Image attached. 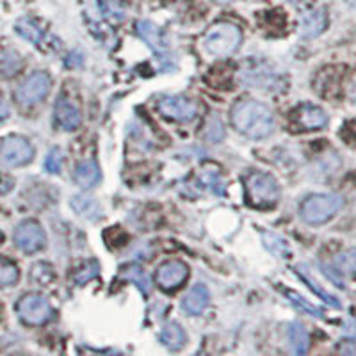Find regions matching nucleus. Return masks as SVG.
Here are the masks:
<instances>
[{"label":"nucleus","instance_id":"f257e3e1","mask_svg":"<svg viewBox=\"0 0 356 356\" xmlns=\"http://www.w3.org/2000/svg\"><path fill=\"white\" fill-rule=\"evenodd\" d=\"M232 125L246 138L264 139L275 130V116L260 102L244 100L232 109Z\"/></svg>","mask_w":356,"mask_h":356},{"label":"nucleus","instance_id":"f03ea898","mask_svg":"<svg viewBox=\"0 0 356 356\" xmlns=\"http://www.w3.org/2000/svg\"><path fill=\"white\" fill-rule=\"evenodd\" d=\"M241 43H243V31L230 22L214 24L203 36V49L216 57L232 56L237 52Z\"/></svg>","mask_w":356,"mask_h":356},{"label":"nucleus","instance_id":"7ed1b4c3","mask_svg":"<svg viewBox=\"0 0 356 356\" xmlns=\"http://www.w3.org/2000/svg\"><path fill=\"white\" fill-rule=\"evenodd\" d=\"M246 184V198L248 203L255 209H273L278 203L280 189L275 178L267 173H260V171H253L244 180Z\"/></svg>","mask_w":356,"mask_h":356},{"label":"nucleus","instance_id":"20e7f679","mask_svg":"<svg viewBox=\"0 0 356 356\" xmlns=\"http://www.w3.org/2000/svg\"><path fill=\"white\" fill-rule=\"evenodd\" d=\"M344 207V198L339 195H312L301 203L300 214L308 225H323L330 221Z\"/></svg>","mask_w":356,"mask_h":356},{"label":"nucleus","instance_id":"39448f33","mask_svg":"<svg viewBox=\"0 0 356 356\" xmlns=\"http://www.w3.org/2000/svg\"><path fill=\"white\" fill-rule=\"evenodd\" d=\"M17 314L22 323L27 326H41L52 319L54 310L44 296L31 292V294L20 298V301L17 303Z\"/></svg>","mask_w":356,"mask_h":356},{"label":"nucleus","instance_id":"423d86ee","mask_svg":"<svg viewBox=\"0 0 356 356\" xmlns=\"http://www.w3.org/2000/svg\"><path fill=\"white\" fill-rule=\"evenodd\" d=\"M50 86H52V79H50L49 73L36 72L18 86L15 97H17V102L20 106H36L38 102H41L49 95Z\"/></svg>","mask_w":356,"mask_h":356},{"label":"nucleus","instance_id":"0eeeda50","mask_svg":"<svg viewBox=\"0 0 356 356\" xmlns=\"http://www.w3.org/2000/svg\"><path fill=\"white\" fill-rule=\"evenodd\" d=\"M34 148L25 138L20 136H9L0 143V162L6 166L17 168L25 166L33 161Z\"/></svg>","mask_w":356,"mask_h":356},{"label":"nucleus","instance_id":"6e6552de","mask_svg":"<svg viewBox=\"0 0 356 356\" xmlns=\"http://www.w3.org/2000/svg\"><path fill=\"white\" fill-rule=\"evenodd\" d=\"M291 123L296 130H301V132L321 130L328 125V114L319 106L301 104L291 113Z\"/></svg>","mask_w":356,"mask_h":356},{"label":"nucleus","instance_id":"1a4fd4ad","mask_svg":"<svg viewBox=\"0 0 356 356\" xmlns=\"http://www.w3.org/2000/svg\"><path fill=\"white\" fill-rule=\"evenodd\" d=\"M189 278V267L182 260H168L161 264L155 273V284L166 292H173L182 287Z\"/></svg>","mask_w":356,"mask_h":356},{"label":"nucleus","instance_id":"9d476101","mask_svg":"<svg viewBox=\"0 0 356 356\" xmlns=\"http://www.w3.org/2000/svg\"><path fill=\"white\" fill-rule=\"evenodd\" d=\"M15 243L24 253H36L43 250L47 244V235L40 222L27 219V221H22L15 230Z\"/></svg>","mask_w":356,"mask_h":356},{"label":"nucleus","instance_id":"9b49d317","mask_svg":"<svg viewBox=\"0 0 356 356\" xmlns=\"http://www.w3.org/2000/svg\"><path fill=\"white\" fill-rule=\"evenodd\" d=\"M159 111L162 116L175 120V122H193L198 114V106L186 97H164L159 100Z\"/></svg>","mask_w":356,"mask_h":356},{"label":"nucleus","instance_id":"f8f14e48","mask_svg":"<svg viewBox=\"0 0 356 356\" xmlns=\"http://www.w3.org/2000/svg\"><path fill=\"white\" fill-rule=\"evenodd\" d=\"M326 27H328V15H326V11L324 9H314V11L307 13L301 18L300 34L303 40H314L319 34H323Z\"/></svg>","mask_w":356,"mask_h":356},{"label":"nucleus","instance_id":"ddd939ff","mask_svg":"<svg viewBox=\"0 0 356 356\" xmlns=\"http://www.w3.org/2000/svg\"><path fill=\"white\" fill-rule=\"evenodd\" d=\"M56 122L65 130H77L82 123L81 111L68 98H59L56 104Z\"/></svg>","mask_w":356,"mask_h":356},{"label":"nucleus","instance_id":"4468645a","mask_svg":"<svg viewBox=\"0 0 356 356\" xmlns=\"http://www.w3.org/2000/svg\"><path fill=\"white\" fill-rule=\"evenodd\" d=\"M136 31H138L139 38H141V40L157 54H164L168 50L166 40H164V36H162L161 29H159L155 24L143 20L136 25Z\"/></svg>","mask_w":356,"mask_h":356},{"label":"nucleus","instance_id":"2eb2a0df","mask_svg":"<svg viewBox=\"0 0 356 356\" xmlns=\"http://www.w3.org/2000/svg\"><path fill=\"white\" fill-rule=\"evenodd\" d=\"M209 300H211V296H209L205 285H195L184 298L182 307L189 316H198L207 308Z\"/></svg>","mask_w":356,"mask_h":356},{"label":"nucleus","instance_id":"dca6fc26","mask_svg":"<svg viewBox=\"0 0 356 356\" xmlns=\"http://www.w3.org/2000/svg\"><path fill=\"white\" fill-rule=\"evenodd\" d=\"M161 342L166 346L168 349H182L187 342V335L184 332V328L178 323H168L164 328H162L161 335H159Z\"/></svg>","mask_w":356,"mask_h":356},{"label":"nucleus","instance_id":"f3484780","mask_svg":"<svg viewBox=\"0 0 356 356\" xmlns=\"http://www.w3.org/2000/svg\"><path fill=\"white\" fill-rule=\"evenodd\" d=\"M100 180V168L97 162L84 161L81 162L75 170V182L82 187V189H89Z\"/></svg>","mask_w":356,"mask_h":356},{"label":"nucleus","instance_id":"a211bd4d","mask_svg":"<svg viewBox=\"0 0 356 356\" xmlns=\"http://www.w3.org/2000/svg\"><path fill=\"white\" fill-rule=\"evenodd\" d=\"M287 337L289 344H291L292 351H294L296 355H305V353L308 351V348H310V335H308L307 330L303 328V324H291V326H289Z\"/></svg>","mask_w":356,"mask_h":356},{"label":"nucleus","instance_id":"6ab92c4d","mask_svg":"<svg viewBox=\"0 0 356 356\" xmlns=\"http://www.w3.org/2000/svg\"><path fill=\"white\" fill-rule=\"evenodd\" d=\"M296 271H298V275H300L301 278H303V282H305V284H307L308 287L312 289V291L316 292V294L319 296V298H321V300L324 301V303H328L330 307H333V308H340V301L337 300L335 296H333V294H330L328 291H324V289L321 287L319 284H317L316 280L312 278V275H310V273H308L307 266H303V264H300V266L296 267Z\"/></svg>","mask_w":356,"mask_h":356},{"label":"nucleus","instance_id":"aec40b11","mask_svg":"<svg viewBox=\"0 0 356 356\" xmlns=\"http://www.w3.org/2000/svg\"><path fill=\"white\" fill-rule=\"evenodd\" d=\"M122 278L129 280V282H134L145 296L150 292L152 289L150 278H148V275L145 273V269H143L141 266H138V264H130V266L123 267Z\"/></svg>","mask_w":356,"mask_h":356},{"label":"nucleus","instance_id":"412c9836","mask_svg":"<svg viewBox=\"0 0 356 356\" xmlns=\"http://www.w3.org/2000/svg\"><path fill=\"white\" fill-rule=\"evenodd\" d=\"M18 278H20V271H18L17 264L0 257V289L17 285Z\"/></svg>","mask_w":356,"mask_h":356},{"label":"nucleus","instance_id":"4be33fe9","mask_svg":"<svg viewBox=\"0 0 356 356\" xmlns=\"http://www.w3.org/2000/svg\"><path fill=\"white\" fill-rule=\"evenodd\" d=\"M335 269L339 275H355L356 273V248L342 251L335 259Z\"/></svg>","mask_w":356,"mask_h":356},{"label":"nucleus","instance_id":"5701e85b","mask_svg":"<svg viewBox=\"0 0 356 356\" xmlns=\"http://www.w3.org/2000/svg\"><path fill=\"white\" fill-rule=\"evenodd\" d=\"M17 33L20 34V36H24L25 40L31 41V43H34V44L40 43L41 38H43V31L38 27L36 22L29 20V18H24V20L18 22Z\"/></svg>","mask_w":356,"mask_h":356},{"label":"nucleus","instance_id":"b1692460","mask_svg":"<svg viewBox=\"0 0 356 356\" xmlns=\"http://www.w3.org/2000/svg\"><path fill=\"white\" fill-rule=\"evenodd\" d=\"M73 209L82 216H88V218H95L100 214V207L97 205V202L91 198H86V196H75L72 202Z\"/></svg>","mask_w":356,"mask_h":356},{"label":"nucleus","instance_id":"393cba45","mask_svg":"<svg viewBox=\"0 0 356 356\" xmlns=\"http://www.w3.org/2000/svg\"><path fill=\"white\" fill-rule=\"evenodd\" d=\"M285 294H287V298L289 300H291V303L292 305H296V307L300 308V310H303L305 314H310V316H314V317H323V312L319 310V308L316 307V305H312V303H308L307 300H305L303 296H300L298 294V292H292V291H284Z\"/></svg>","mask_w":356,"mask_h":356},{"label":"nucleus","instance_id":"a878e982","mask_svg":"<svg viewBox=\"0 0 356 356\" xmlns=\"http://www.w3.org/2000/svg\"><path fill=\"white\" fill-rule=\"evenodd\" d=\"M31 278H33V282H36L38 285H49L50 282H54V278H56V276H54L52 266H49V264H44V262H40L33 267Z\"/></svg>","mask_w":356,"mask_h":356},{"label":"nucleus","instance_id":"bb28decb","mask_svg":"<svg viewBox=\"0 0 356 356\" xmlns=\"http://www.w3.org/2000/svg\"><path fill=\"white\" fill-rule=\"evenodd\" d=\"M264 241H266V246L269 248V250H271L276 257L287 259L289 246L284 239H280L278 235H275V234H266L264 235Z\"/></svg>","mask_w":356,"mask_h":356},{"label":"nucleus","instance_id":"cd10ccee","mask_svg":"<svg viewBox=\"0 0 356 356\" xmlns=\"http://www.w3.org/2000/svg\"><path fill=\"white\" fill-rule=\"evenodd\" d=\"M98 273H100V266H98V262H95V260H89V262H86L84 266H82L81 269L77 271L75 282H77L79 285H84L86 282H89V280L97 278Z\"/></svg>","mask_w":356,"mask_h":356},{"label":"nucleus","instance_id":"c85d7f7f","mask_svg":"<svg viewBox=\"0 0 356 356\" xmlns=\"http://www.w3.org/2000/svg\"><path fill=\"white\" fill-rule=\"evenodd\" d=\"M98 4H100L102 13L111 20H123V17H125L118 0H98Z\"/></svg>","mask_w":356,"mask_h":356},{"label":"nucleus","instance_id":"c756f323","mask_svg":"<svg viewBox=\"0 0 356 356\" xmlns=\"http://www.w3.org/2000/svg\"><path fill=\"white\" fill-rule=\"evenodd\" d=\"M44 168H47L49 173H54V175H57L59 171H61L63 152L59 150V148H52V150L49 152V157H47V161H44Z\"/></svg>","mask_w":356,"mask_h":356},{"label":"nucleus","instance_id":"7c9ffc66","mask_svg":"<svg viewBox=\"0 0 356 356\" xmlns=\"http://www.w3.org/2000/svg\"><path fill=\"white\" fill-rule=\"evenodd\" d=\"M348 97L353 104H356V72L353 73L348 82Z\"/></svg>","mask_w":356,"mask_h":356},{"label":"nucleus","instance_id":"2f4dec72","mask_svg":"<svg viewBox=\"0 0 356 356\" xmlns=\"http://www.w3.org/2000/svg\"><path fill=\"white\" fill-rule=\"evenodd\" d=\"M339 351L344 355H356V342H344L339 346Z\"/></svg>","mask_w":356,"mask_h":356},{"label":"nucleus","instance_id":"473e14b6","mask_svg":"<svg viewBox=\"0 0 356 356\" xmlns=\"http://www.w3.org/2000/svg\"><path fill=\"white\" fill-rule=\"evenodd\" d=\"M8 114H9V107H8V104L4 102V98H2V95H0V122H2V120H6V118H8Z\"/></svg>","mask_w":356,"mask_h":356},{"label":"nucleus","instance_id":"72a5a7b5","mask_svg":"<svg viewBox=\"0 0 356 356\" xmlns=\"http://www.w3.org/2000/svg\"><path fill=\"white\" fill-rule=\"evenodd\" d=\"M344 333H346V335H349V337H356V323H355V321H348V326H346Z\"/></svg>","mask_w":356,"mask_h":356},{"label":"nucleus","instance_id":"f704fd0d","mask_svg":"<svg viewBox=\"0 0 356 356\" xmlns=\"http://www.w3.org/2000/svg\"><path fill=\"white\" fill-rule=\"evenodd\" d=\"M218 4H230V2H234V0H216Z\"/></svg>","mask_w":356,"mask_h":356},{"label":"nucleus","instance_id":"c9c22d12","mask_svg":"<svg viewBox=\"0 0 356 356\" xmlns=\"http://www.w3.org/2000/svg\"><path fill=\"white\" fill-rule=\"evenodd\" d=\"M0 319H2V308H0Z\"/></svg>","mask_w":356,"mask_h":356},{"label":"nucleus","instance_id":"e433bc0d","mask_svg":"<svg viewBox=\"0 0 356 356\" xmlns=\"http://www.w3.org/2000/svg\"><path fill=\"white\" fill-rule=\"evenodd\" d=\"M291 2H300V0H291Z\"/></svg>","mask_w":356,"mask_h":356},{"label":"nucleus","instance_id":"4c0bfd02","mask_svg":"<svg viewBox=\"0 0 356 356\" xmlns=\"http://www.w3.org/2000/svg\"><path fill=\"white\" fill-rule=\"evenodd\" d=\"M0 241H2V234H0Z\"/></svg>","mask_w":356,"mask_h":356}]
</instances>
